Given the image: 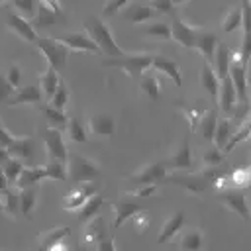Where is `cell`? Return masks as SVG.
I'll return each mask as SVG.
<instances>
[{"label":"cell","instance_id":"cell-1","mask_svg":"<svg viewBox=\"0 0 251 251\" xmlns=\"http://www.w3.org/2000/svg\"><path fill=\"white\" fill-rule=\"evenodd\" d=\"M82 24H84V33L96 43V47L100 49V53H104L108 59H114V57H122L124 55V51L120 49L118 41L112 35L110 25L102 18L88 16V18H84Z\"/></svg>","mask_w":251,"mask_h":251},{"label":"cell","instance_id":"cell-2","mask_svg":"<svg viewBox=\"0 0 251 251\" xmlns=\"http://www.w3.org/2000/svg\"><path fill=\"white\" fill-rule=\"evenodd\" d=\"M151 61H153V55L143 51V53H124L122 57L106 59L104 65L106 67H118L124 73H127L133 80H139L141 75H145V71L151 69Z\"/></svg>","mask_w":251,"mask_h":251},{"label":"cell","instance_id":"cell-3","mask_svg":"<svg viewBox=\"0 0 251 251\" xmlns=\"http://www.w3.org/2000/svg\"><path fill=\"white\" fill-rule=\"evenodd\" d=\"M65 173H67V178L73 180V182H90L94 180L98 175H100V167L90 161L88 157L84 155H67V161H65Z\"/></svg>","mask_w":251,"mask_h":251},{"label":"cell","instance_id":"cell-4","mask_svg":"<svg viewBox=\"0 0 251 251\" xmlns=\"http://www.w3.org/2000/svg\"><path fill=\"white\" fill-rule=\"evenodd\" d=\"M37 49L41 51V55L45 57V61L49 63L51 69L55 71H63L69 59V47L65 43H61L57 37H37L35 41Z\"/></svg>","mask_w":251,"mask_h":251},{"label":"cell","instance_id":"cell-5","mask_svg":"<svg viewBox=\"0 0 251 251\" xmlns=\"http://www.w3.org/2000/svg\"><path fill=\"white\" fill-rule=\"evenodd\" d=\"M143 210H145V204H141V198L133 196L131 192L122 194L114 204V227H120L124 222L131 220L135 214Z\"/></svg>","mask_w":251,"mask_h":251},{"label":"cell","instance_id":"cell-6","mask_svg":"<svg viewBox=\"0 0 251 251\" xmlns=\"http://www.w3.org/2000/svg\"><path fill=\"white\" fill-rule=\"evenodd\" d=\"M220 200L224 202V206L231 212H235L237 216H241L243 222H249L251 214H249V204L245 198V192L241 188H233V186H226L220 190Z\"/></svg>","mask_w":251,"mask_h":251},{"label":"cell","instance_id":"cell-7","mask_svg":"<svg viewBox=\"0 0 251 251\" xmlns=\"http://www.w3.org/2000/svg\"><path fill=\"white\" fill-rule=\"evenodd\" d=\"M169 27H171V37L180 47H186V49L194 47V41H196L200 29H202L198 25H192V24L184 22L180 16H175V14H173V25H169Z\"/></svg>","mask_w":251,"mask_h":251},{"label":"cell","instance_id":"cell-8","mask_svg":"<svg viewBox=\"0 0 251 251\" xmlns=\"http://www.w3.org/2000/svg\"><path fill=\"white\" fill-rule=\"evenodd\" d=\"M4 22H6V25H8V29L10 31H14L18 37H22L24 41H27V43H35L37 41V33H35V29H33V25L29 24V20H25V18H22L18 12H14L12 8H6V12H4Z\"/></svg>","mask_w":251,"mask_h":251},{"label":"cell","instance_id":"cell-9","mask_svg":"<svg viewBox=\"0 0 251 251\" xmlns=\"http://www.w3.org/2000/svg\"><path fill=\"white\" fill-rule=\"evenodd\" d=\"M227 76L235 88V96L241 102H247V65L239 61L237 53L231 55V63L227 69Z\"/></svg>","mask_w":251,"mask_h":251},{"label":"cell","instance_id":"cell-10","mask_svg":"<svg viewBox=\"0 0 251 251\" xmlns=\"http://www.w3.org/2000/svg\"><path fill=\"white\" fill-rule=\"evenodd\" d=\"M165 178H167V169H165V165L161 161L159 163H147V165H143L141 169H137L129 176V180L133 184H145V186L157 184V182H161Z\"/></svg>","mask_w":251,"mask_h":251},{"label":"cell","instance_id":"cell-11","mask_svg":"<svg viewBox=\"0 0 251 251\" xmlns=\"http://www.w3.org/2000/svg\"><path fill=\"white\" fill-rule=\"evenodd\" d=\"M43 141H45V149L51 157V161H59L65 163L67 161V145L63 139V131L57 127H47L43 131Z\"/></svg>","mask_w":251,"mask_h":251},{"label":"cell","instance_id":"cell-12","mask_svg":"<svg viewBox=\"0 0 251 251\" xmlns=\"http://www.w3.org/2000/svg\"><path fill=\"white\" fill-rule=\"evenodd\" d=\"M163 165H165V169H175V171H186L192 167V149L188 143V135L182 137L178 147L171 153V157Z\"/></svg>","mask_w":251,"mask_h":251},{"label":"cell","instance_id":"cell-13","mask_svg":"<svg viewBox=\"0 0 251 251\" xmlns=\"http://www.w3.org/2000/svg\"><path fill=\"white\" fill-rule=\"evenodd\" d=\"M61 43H65L69 47V51H82V53H100V49L96 47V43L82 31H73V33H65L61 37H57Z\"/></svg>","mask_w":251,"mask_h":251},{"label":"cell","instance_id":"cell-14","mask_svg":"<svg viewBox=\"0 0 251 251\" xmlns=\"http://www.w3.org/2000/svg\"><path fill=\"white\" fill-rule=\"evenodd\" d=\"M218 104H220V110L229 116L233 112V108L237 106V96H235V88L229 80V76H224L220 78V90H218Z\"/></svg>","mask_w":251,"mask_h":251},{"label":"cell","instance_id":"cell-15","mask_svg":"<svg viewBox=\"0 0 251 251\" xmlns=\"http://www.w3.org/2000/svg\"><path fill=\"white\" fill-rule=\"evenodd\" d=\"M182 226H184V212H182V210L173 212V214L165 220V224H163V227H161V231H159L157 243H169L175 235H178V231L182 229Z\"/></svg>","mask_w":251,"mask_h":251},{"label":"cell","instance_id":"cell-16","mask_svg":"<svg viewBox=\"0 0 251 251\" xmlns=\"http://www.w3.org/2000/svg\"><path fill=\"white\" fill-rule=\"evenodd\" d=\"M178 247L182 251H202L204 249V231L200 227H186L178 231Z\"/></svg>","mask_w":251,"mask_h":251},{"label":"cell","instance_id":"cell-17","mask_svg":"<svg viewBox=\"0 0 251 251\" xmlns=\"http://www.w3.org/2000/svg\"><path fill=\"white\" fill-rule=\"evenodd\" d=\"M231 55L233 51L224 43V41H218L216 49H214V57H212V69L214 73L218 75V78H224L227 76V69H229V63H231Z\"/></svg>","mask_w":251,"mask_h":251},{"label":"cell","instance_id":"cell-18","mask_svg":"<svg viewBox=\"0 0 251 251\" xmlns=\"http://www.w3.org/2000/svg\"><path fill=\"white\" fill-rule=\"evenodd\" d=\"M88 129H90V133H94V135L106 137V135H112V133L116 131V122H114V118H112L110 114L98 112V114H92V116L88 118Z\"/></svg>","mask_w":251,"mask_h":251},{"label":"cell","instance_id":"cell-19","mask_svg":"<svg viewBox=\"0 0 251 251\" xmlns=\"http://www.w3.org/2000/svg\"><path fill=\"white\" fill-rule=\"evenodd\" d=\"M90 194H94V188H92L88 182L78 184L76 188H73V190L65 196V200H63V210H67V212H76V210L84 204V200H86Z\"/></svg>","mask_w":251,"mask_h":251},{"label":"cell","instance_id":"cell-20","mask_svg":"<svg viewBox=\"0 0 251 251\" xmlns=\"http://www.w3.org/2000/svg\"><path fill=\"white\" fill-rule=\"evenodd\" d=\"M151 67H153V69H157L159 73L167 75V76H169L176 86H180V84H182L180 69H178V65H176L173 59H169V57H165V55H153Z\"/></svg>","mask_w":251,"mask_h":251},{"label":"cell","instance_id":"cell-21","mask_svg":"<svg viewBox=\"0 0 251 251\" xmlns=\"http://www.w3.org/2000/svg\"><path fill=\"white\" fill-rule=\"evenodd\" d=\"M41 100V90L39 86L27 84V86H20L14 90V94L6 100L8 106H18V104H37Z\"/></svg>","mask_w":251,"mask_h":251},{"label":"cell","instance_id":"cell-22","mask_svg":"<svg viewBox=\"0 0 251 251\" xmlns=\"http://www.w3.org/2000/svg\"><path fill=\"white\" fill-rule=\"evenodd\" d=\"M218 41H220V39H218V35H216V33L206 31V29H200V33H198V37H196V41H194V47H192V49H196V51L204 57V61L212 63L214 49H216Z\"/></svg>","mask_w":251,"mask_h":251},{"label":"cell","instance_id":"cell-23","mask_svg":"<svg viewBox=\"0 0 251 251\" xmlns=\"http://www.w3.org/2000/svg\"><path fill=\"white\" fill-rule=\"evenodd\" d=\"M200 84H202V88L210 94V98L216 102V100H218V90H220V78H218V75L214 73L212 63H208V61H204V63L200 65Z\"/></svg>","mask_w":251,"mask_h":251},{"label":"cell","instance_id":"cell-24","mask_svg":"<svg viewBox=\"0 0 251 251\" xmlns=\"http://www.w3.org/2000/svg\"><path fill=\"white\" fill-rule=\"evenodd\" d=\"M8 153H10V157L20 159L22 163L31 161V157H33V137L31 135H18L16 141L12 143V147L8 149Z\"/></svg>","mask_w":251,"mask_h":251},{"label":"cell","instance_id":"cell-25","mask_svg":"<svg viewBox=\"0 0 251 251\" xmlns=\"http://www.w3.org/2000/svg\"><path fill=\"white\" fill-rule=\"evenodd\" d=\"M71 233V229L67 226L63 227H53L49 231H43L39 233V239H37V245H39V251H51L57 243H61L67 235Z\"/></svg>","mask_w":251,"mask_h":251},{"label":"cell","instance_id":"cell-26","mask_svg":"<svg viewBox=\"0 0 251 251\" xmlns=\"http://www.w3.org/2000/svg\"><path fill=\"white\" fill-rule=\"evenodd\" d=\"M106 235L108 233H106V222H104V218L94 216L88 222H84V239H86V243L94 245L96 241L104 239Z\"/></svg>","mask_w":251,"mask_h":251},{"label":"cell","instance_id":"cell-27","mask_svg":"<svg viewBox=\"0 0 251 251\" xmlns=\"http://www.w3.org/2000/svg\"><path fill=\"white\" fill-rule=\"evenodd\" d=\"M37 188L35 186H25L18 190V204H20V214L24 218H29L35 204H37Z\"/></svg>","mask_w":251,"mask_h":251},{"label":"cell","instance_id":"cell-28","mask_svg":"<svg viewBox=\"0 0 251 251\" xmlns=\"http://www.w3.org/2000/svg\"><path fill=\"white\" fill-rule=\"evenodd\" d=\"M233 133V120L231 118H218L216 122V129H214V147H218L220 151L224 149V145L227 143V139Z\"/></svg>","mask_w":251,"mask_h":251},{"label":"cell","instance_id":"cell-29","mask_svg":"<svg viewBox=\"0 0 251 251\" xmlns=\"http://www.w3.org/2000/svg\"><path fill=\"white\" fill-rule=\"evenodd\" d=\"M216 122H218V112L216 110H206L202 112L198 124H196V129L198 133L206 139V141H212L214 139V129H216Z\"/></svg>","mask_w":251,"mask_h":251},{"label":"cell","instance_id":"cell-30","mask_svg":"<svg viewBox=\"0 0 251 251\" xmlns=\"http://www.w3.org/2000/svg\"><path fill=\"white\" fill-rule=\"evenodd\" d=\"M39 112H41V116L47 120L49 127H57V129H61V127L67 126L69 116L65 114V110H57V108H53L51 104H41V106H39Z\"/></svg>","mask_w":251,"mask_h":251},{"label":"cell","instance_id":"cell-31","mask_svg":"<svg viewBox=\"0 0 251 251\" xmlns=\"http://www.w3.org/2000/svg\"><path fill=\"white\" fill-rule=\"evenodd\" d=\"M45 178V171L43 167H24L18 180H16V186L18 188H25V186H35L39 180Z\"/></svg>","mask_w":251,"mask_h":251},{"label":"cell","instance_id":"cell-32","mask_svg":"<svg viewBox=\"0 0 251 251\" xmlns=\"http://www.w3.org/2000/svg\"><path fill=\"white\" fill-rule=\"evenodd\" d=\"M102 204H104V198L100 196V194H90L86 200H84V204L76 210V214H78V220L80 222H88L90 218H94L96 214H98V210L102 208Z\"/></svg>","mask_w":251,"mask_h":251},{"label":"cell","instance_id":"cell-33","mask_svg":"<svg viewBox=\"0 0 251 251\" xmlns=\"http://www.w3.org/2000/svg\"><path fill=\"white\" fill-rule=\"evenodd\" d=\"M155 16H159L155 10H151L147 4H135V6H131L127 12H124V20H127V22H131V24H143V22H149V20H153Z\"/></svg>","mask_w":251,"mask_h":251},{"label":"cell","instance_id":"cell-34","mask_svg":"<svg viewBox=\"0 0 251 251\" xmlns=\"http://www.w3.org/2000/svg\"><path fill=\"white\" fill-rule=\"evenodd\" d=\"M59 82H61V80H59V76H57V71L51 69V67H47V69L39 75V90H41V96H49V98H51Z\"/></svg>","mask_w":251,"mask_h":251},{"label":"cell","instance_id":"cell-35","mask_svg":"<svg viewBox=\"0 0 251 251\" xmlns=\"http://www.w3.org/2000/svg\"><path fill=\"white\" fill-rule=\"evenodd\" d=\"M137 82H139V88H141L151 100H159V96H161V84H159V76H157V75H151V73L141 75V78H139Z\"/></svg>","mask_w":251,"mask_h":251},{"label":"cell","instance_id":"cell-36","mask_svg":"<svg viewBox=\"0 0 251 251\" xmlns=\"http://www.w3.org/2000/svg\"><path fill=\"white\" fill-rule=\"evenodd\" d=\"M37 6H39V0H10V8L14 12H18L25 20H29V18L33 20L35 18Z\"/></svg>","mask_w":251,"mask_h":251},{"label":"cell","instance_id":"cell-37","mask_svg":"<svg viewBox=\"0 0 251 251\" xmlns=\"http://www.w3.org/2000/svg\"><path fill=\"white\" fill-rule=\"evenodd\" d=\"M67 133H69V137L73 139V141H76V143H84L86 141V127L82 126V122L78 120V118H75V116H71L69 120H67Z\"/></svg>","mask_w":251,"mask_h":251},{"label":"cell","instance_id":"cell-38","mask_svg":"<svg viewBox=\"0 0 251 251\" xmlns=\"http://www.w3.org/2000/svg\"><path fill=\"white\" fill-rule=\"evenodd\" d=\"M0 200H2V212H6L8 216L16 218L20 214V204H18V194L12 190V188H6L2 194H0Z\"/></svg>","mask_w":251,"mask_h":251},{"label":"cell","instance_id":"cell-39","mask_svg":"<svg viewBox=\"0 0 251 251\" xmlns=\"http://www.w3.org/2000/svg\"><path fill=\"white\" fill-rule=\"evenodd\" d=\"M241 25V6H231L227 12H226V16H224V22H222V31H226V33H229V31H233V29H237Z\"/></svg>","mask_w":251,"mask_h":251},{"label":"cell","instance_id":"cell-40","mask_svg":"<svg viewBox=\"0 0 251 251\" xmlns=\"http://www.w3.org/2000/svg\"><path fill=\"white\" fill-rule=\"evenodd\" d=\"M249 131H251V126H249V118H245L243 120V124L231 133V137L227 139V143L224 145V151L227 153V151H231L237 143H241V141H245V139H249Z\"/></svg>","mask_w":251,"mask_h":251},{"label":"cell","instance_id":"cell-41","mask_svg":"<svg viewBox=\"0 0 251 251\" xmlns=\"http://www.w3.org/2000/svg\"><path fill=\"white\" fill-rule=\"evenodd\" d=\"M24 167H25V165H24L20 159H16V157H10V159L2 165V173H4V176H6V180H8V184H16V180H18V176H20V173H22Z\"/></svg>","mask_w":251,"mask_h":251},{"label":"cell","instance_id":"cell-42","mask_svg":"<svg viewBox=\"0 0 251 251\" xmlns=\"http://www.w3.org/2000/svg\"><path fill=\"white\" fill-rule=\"evenodd\" d=\"M143 35L153 39H171V27L165 22H151L149 25H145Z\"/></svg>","mask_w":251,"mask_h":251},{"label":"cell","instance_id":"cell-43","mask_svg":"<svg viewBox=\"0 0 251 251\" xmlns=\"http://www.w3.org/2000/svg\"><path fill=\"white\" fill-rule=\"evenodd\" d=\"M67 102H69V88H67L65 82H59L57 88H55V92H53V96H51V102L49 104L53 108H57V110H65Z\"/></svg>","mask_w":251,"mask_h":251},{"label":"cell","instance_id":"cell-44","mask_svg":"<svg viewBox=\"0 0 251 251\" xmlns=\"http://www.w3.org/2000/svg\"><path fill=\"white\" fill-rule=\"evenodd\" d=\"M45 178H53V180H65L67 178V173H65V163H59V161H49L45 167Z\"/></svg>","mask_w":251,"mask_h":251},{"label":"cell","instance_id":"cell-45","mask_svg":"<svg viewBox=\"0 0 251 251\" xmlns=\"http://www.w3.org/2000/svg\"><path fill=\"white\" fill-rule=\"evenodd\" d=\"M55 20H57V14H55L53 10L45 8L43 4L37 6V14H35V18H33L35 25H39V27H43V25H51Z\"/></svg>","mask_w":251,"mask_h":251},{"label":"cell","instance_id":"cell-46","mask_svg":"<svg viewBox=\"0 0 251 251\" xmlns=\"http://www.w3.org/2000/svg\"><path fill=\"white\" fill-rule=\"evenodd\" d=\"M222 161H224V153L218 147H210V149H206L202 153V163L206 167H218Z\"/></svg>","mask_w":251,"mask_h":251},{"label":"cell","instance_id":"cell-47","mask_svg":"<svg viewBox=\"0 0 251 251\" xmlns=\"http://www.w3.org/2000/svg\"><path fill=\"white\" fill-rule=\"evenodd\" d=\"M147 6L155 10L157 14H171L173 12V2L171 0H149Z\"/></svg>","mask_w":251,"mask_h":251},{"label":"cell","instance_id":"cell-48","mask_svg":"<svg viewBox=\"0 0 251 251\" xmlns=\"http://www.w3.org/2000/svg\"><path fill=\"white\" fill-rule=\"evenodd\" d=\"M4 76H6V80H8L14 88H20V82H22V71H20L18 65H10V67H8V73H6Z\"/></svg>","mask_w":251,"mask_h":251},{"label":"cell","instance_id":"cell-49","mask_svg":"<svg viewBox=\"0 0 251 251\" xmlns=\"http://www.w3.org/2000/svg\"><path fill=\"white\" fill-rule=\"evenodd\" d=\"M129 0H106L104 8H102V16H112L116 12H120Z\"/></svg>","mask_w":251,"mask_h":251},{"label":"cell","instance_id":"cell-50","mask_svg":"<svg viewBox=\"0 0 251 251\" xmlns=\"http://www.w3.org/2000/svg\"><path fill=\"white\" fill-rule=\"evenodd\" d=\"M16 137H18V135H14L12 131H8V129L4 127V124L0 122V147H4V149L8 151V149L12 147V143L16 141Z\"/></svg>","mask_w":251,"mask_h":251},{"label":"cell","instance_id":"cell-51","mask_svg":"<svg viewBox=\"0 0 251 251\" xmlns=\"http://www.w3.org/2000/svg\"><path fill=\"white\" fill-rule=\"evenodd\" d=\"M92 251H118L116 239H114L112 235H106L104 239H100V241L94 243V249H92Z\"/></svg>","mask_w":251,"mask_h":251},{"label":"cell","instance_id":"cell-52","mask_svg":"<svg viewBox=\"0 0 251 251\" xmlns=\"http://www.w3.org/2000/svg\"><path fill=\"white\" fill-rule=\"evenodd\" d=\"M14 90H16V88L6 80V76L0 75V102H6V100L14 94Z\"/></svg>","mask_w":251,"mask_h":251},{"label":"cell","instance_id":"cell-53","mask_svg":"<svg viewBox=\"0 0 251 251\" xmlns=\"http://www.w3.org/2000/svg\"><path fill=\"white\" fill-rule=\"evenodd\" d=\"M249 169L247 167H243V169H237L233 175H231V180L235 182V186L233 188H241V186H245L247 184V176H249V173H247Z\"/></svg>","mask_w":251,"mask_h":251},{"label":"cell","instance_id":"cell-54","mask_svg":"<svg viewBox=\"0 0 251 251\" xmlns=\"http://www.w3.org/2000/svg\"><path fill=\"white\" fill-rule=\"evenodd\" d=\"M155 192H157V186L151 184V186H143V188H139V190H135V192H131V194L137 196V198H149V196H153Z\"/></svg>","mask_w":251,"mask_h":251},{"label":"cell","instance_id":"cell-55","mask_svg":"<svg viewBox=\"0 0 251 251\" xmlns=\"http://www.w3.org/2000/svg\"><path fill=\"white\" fill-rule=\"evenodd\" d=\"M39 4H43V6L49 8V10H53L55 14L61 12V2H59V0H39Z\"/></svg>","mask_w":251,"mask_h":251},{"label":"cell","instance_id":"cell-56","mask_svg":"<svg viewBox=\"0 0 251 251\" xmlns=\"http://www.w3.org/2000/svg\"><path fill=\"white\" fill-rule=\"evenodd\" d=\"M6 188H10V184H8V180H6L4 173H2V167H0V194H2Z\"/></svg>","mask_w":251,"mask_h":251},{"label":"cell","instance_id":"cell-57","mask_svg":"<svg viewBox=\"0 0 251 251\" xmlns=\"http://www.w3.org/2000/svg\"><path fill=\"white\" fill-rule=\"evenodd\" d=\"M8 159H10V153H8L4 147H0V167H2V165H4Z\"/></svg>","mask_w":251,"mask_h":251},{"label":"cell","instance_id":"cell-58","mask_svg":"<svg viewBox=\"0 0 251 251\" xmlns=\"http://www.w3.org/2000/svg\"><path fill=\"white\" fill-rule=\"evenodd\" d=\"M173 2V6H176V4H184V2H188V0H171Z\"/></svg>","mask_w":251,"mask_h":251},{"label":"cell","instance_id":"cell-59","mask_svg":"<svg viewBox=\"0 0 251 251\" xmlns=\"http://www.w3.org/2000/svg\"><path fill=\"white\" fill-rule=\"evenodd\" d=\"M4 2H6V0H0V6H2V4H4Z\"/></svg>","mask_w":251,"mask_h":251},{"label":"cell","instance_id":"cell-60","mask_svg":"<svg viewBox=\"0 0 251 251\" xmlns=\"http://www.w3.org/2000/svg\"><path fill=\"white\" fill-rule=\"evenodd\" d=\"M0 212H2V200H0Z\"/></svg>","mask_w":251,"mask_h":251},{"label":"cell","instance_id":"cell-61","mask_svg":"<svg viewBox=\"0 0 251 251\" xmlns=\"http://www.w3.org/2000/svg\"><path fill=\"white\" fill-rule=\"evenodd\" d=\"M80 251H88V249H80Z\"/></svg>","mask_w":251,"mask_h":251}]
</instances>
